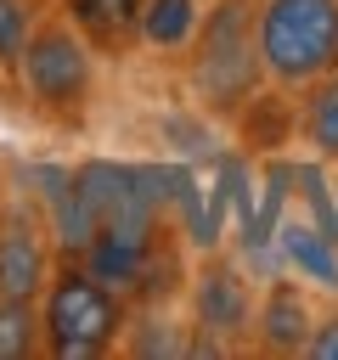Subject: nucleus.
<instances>
[{"instance_id": "obj_1", "label": "nucleus", "mask_w": 338, "mask_h": 360, "mask_svg": "<svg viewBox=\"0 0 338 360\" xmlns=\"http://www.w3.org/2000/svg\"><path fill=\"white\" fill-rule=\"evenodd\" d=\"M259 68L276 90H304L338 68V0H259L254 6Z\"/></svg>"}, {"instance_id": "obj_2", "label": "nucleus", "mask_w": 338, "mask_h": 360, "mask_svg": "<svg viewBox=\"0 0 338 360\" xmlns=\"http://www.w3.org/2000/svg\"><path fill=\"white\" fill-rule=\"evenodd\" d=\"M124 298L118 287H107L101 276H90L84 264L51 270L45 292H39V326H45V354L51 360H90L107 354L113 343H124Z\"/></svg>"}, {"instance_id": "obj_3", "label": "nucleus", "mask_w": 338, "mask_h": 360, "mask_svg": "<svg viewBox=\"0 0 338 360\" xmlns=\"http://www.w3.org/2000/svg\"><path fill=\"white\" fill-rule=\"evenodd\" d=\"M259 45H254V6L214 0L192 39V84L208 107H242L259 84Z\"/></svg>"}, {"instance_id": "obj_4", "label": "nucleus", "mask_w": 338, "mask_h": 360, "mask_svg": "<svg viewBox=\"0 0 338 360\" xmlns=\"http://www.w3.org/2000/svg\"><path fill=\"white\" fill-rule=\"evenodd\" d=\"M17 84L45 107V112H62V118H79L90 90H96V51L90 39L79 34V22L62 11V17H39L23 62H17Z\"/></svg>"}, {"instance_id": "obj_5", "label": "nucleus", "mask_w": 338, "mask_h": 360, "mask_svg": "<svg viewBox=\"0 0 338 360\" xmlns=\"http://www.w3.org/2000/svg\"><path fill=\"white\" fill-rule=\"evenodd\" d=\"M254 326V292L242 281L237 264L225 259H203L192 276V332L197 349H220L225 338H242Z\"/></svg>"}, {"instance_id": "obj_6", "label": "nucleus", "mask_w": 338, "mask_h": 360, "mask_svg": "<svg viewBox=\"0 0 338 360\" xmlns=\"http://www.w3.org/2000/svg\"><path fill=\"white\" fill-rule=\"evenodd\" d=\"M310 326H315V309H310V292L299 287V276H282L254 298L248 338H254L259 354H304Z\"/></svg>"}, {"instance_id": "obj_7", "label": "nucleus", "mask_w": 338, "mask_h": 360, "mask_svg": "<svg viewBox=\"0 0 338 360\" xmlns=\"http://www.w3.org/2000/svg\"><path fill=\"white\" fill-rule=\"evenodd\" d=\"M270 242H276V253H282L287 276H299V281H304V287H315V292H338V236H327L310 214L282 208V219H276Z\"/></svg>"}, {"instance_id": "obj_8", "label": "nucleus", "mask_w": 338, "mask_h": 360, "mask_svg": "<svg viewBox=\"0 0 338 360\" xmlns=\"http://www.w3.org/2000/svg\"><path fill=\"white\" fill-rule=\"evenodd\" d=\"M51 281V248H45V231L11 208L0 219V298H39Z\"/></svg>"}, {"instance_id": "obj_9", "label": "nucleus", "mask_w": 338, "mask_h": 360, "mask_svg": "<svg viewBox=\"0 0 338 360\" xmlns=\"http://www.w3.org/2000/svg\"><path fill=\"white\" fill-rule=\"evenodd\" d=\"M79 264L90 276H101L107 287H135L152 264V242L146 236H113V231H96L84 248H79Z\"/></svg>"}, {"instance_id": "obj_10", "label": "nucleus", "mask_w": 338, "mask_h": 360, "mask_svg": "<svg viewBox=\"0 0 338 360\" xmlns=\"http://www.w3.org/2000/svg\"><path fill=\"white\" fill-rule=\"evenodd\" d=\"M299 141H304L321 163H338V68L321 73L315 84H304V101H299Z\"/></svg>"}, {"instance_id": "obj_11", "label": "nucleus", "mask_w": 338, "mask_h": 360, "mask_svg": "<svg viewBox=\"0 0 338 360\" xmlns=\"http://www.w3.org/2000/svg\"><path fill=\"white\" fill-rule=\"evenodd\" d=\"M141 6L146 0H68V17L90 45H130L141 39Z\"/></svg>"}, {"instance_id": "obj_12", "label": "nucleus", "mask_w": 338, "mask_h": 360, "mask_svg": "<svg viewBox=\"0 0 338 360\" xmlns=\"http://www.w3.org/2000/svg\"><path fill=\"white\" fill-rule=\"evenodd\" d=\"M203 11H208V0H146L141 6V39L158 51H192Z\"/></svg>"}, {"instance_id": "obj_13", "label": "nucleus", "mask_w": 338, "mask_h": 360, "mask_svg": "<svg viewBox=\"0 0 338 360\" xmlns=\"http://www.w3.org/2000/svg\"><path fill=\"white\" fill-rule=\"evenodd\" d=\"M28 354H45L39 298H0V360H28Z\"/></svg>"}, {"instance_id": "obj_14", "label": "nucleus", "mask_w": 338, "mask_h": 360, "mask_svg": "<svg viewBox=\"0 0 338 360\" xmlns=\"http://www.w3.org/2000/svg\"><path fill=\"white\" fill-rule=\"evenodd\" d=\"M39 0H0V68H11L17 73V62H23V51H28V39H34V28H39Z\"/></svg>"}, {"instance_id": "obj_15", "label": "nucleus", "mask_w": 338, "mask_h": 360, "mask_svg": "<svg viewBox=\"0 0 338 360\" xmlns=\"http://www.w3.org/2000/svg\"><path fill=\"white\" fill-rule=\"evenodd\" d=\"M304 360H338V309L332 315H315V326L304 338Z\"/></svg>"}]
</instances>
